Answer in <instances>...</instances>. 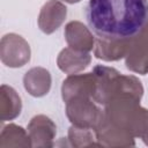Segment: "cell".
<instances>
[{
	"label": "cell",
	"mask_w": 148,
	"mask_h": 148,
	"mask_svg": "<svg viewBox=\"0 0 148 148\" xmlns=\"http://www.w3.org/2000/svg\"><path fill=\"white\" fill-rule=\"evenodd\" d=\"M96 76V88L94 101L98 105H106L109 102L130 97L141 101L143 87L141 81L134 75H125L112 67L97 65L92 69Z\"/></svg>",
	"instance_id": "3957f363"
},
{
	"label": "cell",
	"mask_w": 148,
	"mask_h": 148,
	"mask_svg": "<svg viewBox=\"0 0 148 148\" xmlns=\"http://www.w3.org/2000/svg\"><path fill=\"white\" fill-rule=\"evenodd\" d=\"M30 45L20 35L10 32L1 37L0 59L3 65L10 68H18L30 61Z\"/></svg>",
	"instance_id": "5b68a950"
},
{
	"label": "cell",
	"mask_w": 148,
	"mask_h": 148,
	"mask_svg": "<svg viewBox=\"0 0 148 148\" xmlns=\"http://www.w3.org/2000/svg\"><path fill=\"white\" fill-rule=\"evenodd\" d=\"M62 1H65V2H67V3H77V2H80L81 0H62Z\"/></svg>",
	"instance_id": "ac0fdd59"
},
{
	"label": "cell",
	"mask_w": 148,
	"mask_h": 148,
	"mask_svg": "<svg viewBox=\"0 0 148 148\" xmlns=\"http://www.w3.org/2000/svg\"><path fill=\"white\" fill-rule=\"evenodd\" d=\"M8 147H31L28 131L16 124L2 126L0 134V148Z\"/></svg>",
	"instance_id": "9a60e30c"
},
{
	"label": "cell",
	"mask_w": 148,
	"mask_h": 148,
	"mask_svg": "<svg viewBox=\"0 0 148 148\" xmlns=\"http://www.w3.org/2000/svg\"><path fill=\"white\" fill-rule=\"evenodd\" d=\"M147 128L148 110L140 105L139 99L121 97L103 106L94 131L102 147H131Z\"/></svg>",
	"instance_id": "7a4b0ae2"
},
{
	"label": "cell",
	"mask_w": 148,
	"mask_h": 148,
	"mask_svg": "<svg viewBox=\"0 0 148 148\" xmlns=\"http://www.w3.org/2000/svg\"><path fill=\"white\" fill-rule=\"evenodd\" d=\"M65 104L66 116L75 126L95 128L102 116V109L90 96L73 97Z\"/></svg>",
	"instance_id": "277c9868"
},
{
	"label": "cell",
	"mask_w": 148,
	"mask_h": 148,
	"mask_svg": "<svg viewBox=\"0 0 148 148\" xmlns=\"http://www.w3.org/2000/svg\"><path fill=\"white\" fill-rule=\"evenodd\" d=\"M67 16L66 6L59 0H49L40 8L38 15V28L46 35L53 34L60 28Z\"/></svg>",
	"instance_id": "9c48e42d"
},
{
	"label": "cell",
	"mask_w": 148,
	"mask_h": 148,
	"mask_svg": "<svg viewBox=\"0 0 148 148\" xmlns=\"http://www.w3.org/2000/svg\"><path fill=\"white\" fill-rule=\"evenodd\" d=\"M96 88V76L94 72L68 75L61 86V97L66 103L68 99L77 96H90L94 98Z\"/></svg>",
	"instance_id": "52a82bcc"
},
{
	"label": "cell",
	"mask_w": 148,
	"mask_h": 148,
	"mask_svg": "<svg viewBox=\"0 0 148 148\" xmlns=\"http://www.w3.org/2000/svg\"><path fill=\"white\" fill-rule=\"evenodd\" d=\"M22 110V101L16 90L7 84L0 88V119L1 123L17 118Z\"/></svg>",
	"instance_id": "5bb4252c"
},
{
	"label": "cell",
	"mask_w": 148,
	"mask_h": 148,
	"mask_svg": "<svg viewBox=\"0 0 148 148\" xmlns=\"http://www.w3.org/2000/svg\"><path fill=\"white\" fill-rule=\"evenodd\" d=\"M64 36L67 45L74 50L90 52L94 50L95 40L90 28L80 21H71L65 25Z\"/></svg>",
	"instance_id": "30bf717a"
},
{
	"label": "cell",
	"mask_w": 148,
	"mask_h": 148,
	"mask_svg": "<svg viewBox=\"0 0 148 148\" xmlns=\"http://www.w3.org/2000/svg\"><path fill=\"white\" fill-rule=\"evenodd\" d=\"M84 15L96 38L130 40L148 21V0H89Z\"/></svg>",
	"instance_id": "6da1fadb"
},
{
	"label": "cell",
	"mask_w": 148,
	"mask_h": 148,
	"mask_svg": "<svg viewBox=\"0 0 148 148\" xmlns=\"http://www.w3.org/2000/svg\"><path fill=\"white\" fill-rule=\"evenodd\" d=\"M131 40H109L96 38L94 56L104 61H117L126 57Z\"/></svg>",
	"instance_id": "4fadbf2b"
},
{
	"label": "cell",
	"mask_w": 148,
	"mask_h": 148,
	"mask_svg": "<svg viewBox=\"0 0 148 148\" xmlns=\"http://www.w3.org/2000/svg\"><path fill=\"white\" fill-rule=\"evenodd\" d=\"M141 139H142V141L145 142V145H147V146H148V128H147V131L142 134Z\"/></svg>",
	"instance_id": "e0dca14e"
},
{
	"label": "cell",
	"mask_w": 148,
	"mask_h": 148,
	"mask_svg": "<svg viewBox=\"0 0 148 148\" xmlns=\"http://www.w3.org/2000/svg\"><path fill=\"white\" fill-rule=\"evenodd\" d=\"M125 65L133 73L140 75L148 73V21L142 30L132 38L125 57Z\"/></svg>",
	"instance_id": "8992f818"
},
{
	"label": "cell",
	"mask_w": 148,
	"mask_h": 148,
	"mask_svg": "<svg viewBox=\"0 0 148 148\" xmlns=\"http://www.w3.org/2000/svg\"><path fill=\"white\" fill-rule=\"evenodd\" d=\"M90 62L91 56L89 52L74 50L69 46L62 49L57 57V65L59 69L68 75L84 71Z\"/></svg>",
	"instance_id": "8fae6325"
},
{
	"label": "cell",
	"mask_w": 148,
	"mask_h": 148,
	"mask_svg": "<svg viewBox=\"0 0 148 148\" xmlns=\"http://www.w3.org/2000/svg\"><path fill=\"white\" fill-rule=\"evenodd\" d=\"M68 141L73 147L99 146L94 128L80 127L75 125H72L68 130Z\"/></svg>",
	"instance_id": "2e32d148"
},
{
	"label": "cell",
	"mask_w": 148,
	"mask_h": 148,
	"mask_svg": "<svg viewBox=\"0 0 148 148\" xmlns=\"http://www.w3.org/2000/svg\"><path fill=\"white\" fill-rule=\"evenodd\" d=\"M31 147H52L57 134V126L45 114H37L28 124Z\"/></svg>",
	"instance_id": "ba28073f"
},
{
	"label": "cell",
	"mask_w": 148,
	"mask_h": 148,
	"mask_svg": "<svg viewBox=\"0 0 148 148\" xmlns=\"http://www.w3.org/2000/svg\"><path fill=\"white\" fill-rule=\"evenodd\" d=\"M52 77L50 72L44 67H32L23 76V86L29 95L43 97L51 89Z\"/></svg>",
	"instance_id": "7c38bea8"
}]
</instances>
